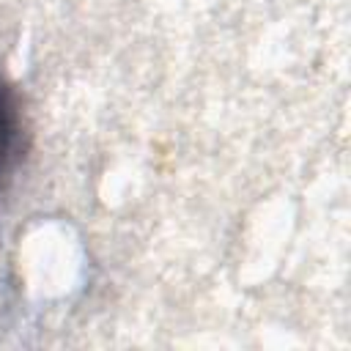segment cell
Masks as SVG:
<instances>
[{"instance_id":"obj_1","label":"cell","mask_w":351,"mask_h":351,"mask_svg":"<svg viewBox=\"0 0 351 351\" xmlns=\"http://www.w3.org/2000/svg\"><path fill=\"white\" fill-rule=\"evenodd\" d=\"M22 154V110L16 90L0 71V178L11 173Z\"/></svg>"}]
</instances>
